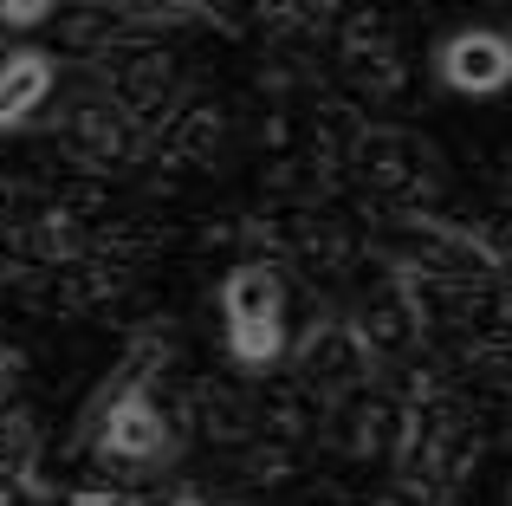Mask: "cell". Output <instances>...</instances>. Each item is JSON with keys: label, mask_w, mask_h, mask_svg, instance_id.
Wrapping results in <instances>:
<instances>
[{"label": "cell", "mask_w": 512, "mask_h": 506, "mask_svg": "<svg viewBox=\"0 0 512 506\" xmlns=\"http://www.w3.org/2000/svg\"><path fill=\"white\" fill-rule=\"evenodd\" d=\"M480 448H487V422L474 403L422 383L415 396H402V435H396V494L415 506H448L467 487Z\"/></svg>", "instance_id": "cell-1"}, {"label": "cell", "mask_w": 512, "mask_h": 506, "mask_svg": "<svg viewBox=\"0 0 512 506\" xmlns=\"http://www.w3.org/2000/svg\"><path fill=\"white\" fill-rule=\"evenodd\" d=\"M221 338L234 370L266 377L279 370V357L292 351V325H286V273L273 260H240L221 279Z\"/></svg>", "instance_id": "cell-2"}, {"label": "cell", "mask_w": 512, "mask_h": 506, "mask_svg": "<svg viewBox=\"0 0 512 506\" xmlns=\"http://www.w3.org/2000/svg\"><path fill=\"white\" fill-rule=\"evenodd\" d=\"M292 383H299L318 409H331V403H344V396L383 383V357L363 344V331L350 325V312H325L312 331L292 338Z\"/></svg>", "instance_id": "cell-3"}, {"label": "cell", "mask_w": 512, "mask_h": 506, "mask_svg": "<svg viewBox=\"0 0 512 506\" xmlns=\"http://www.w3.org/2000/svg\"><path fill=\"white\" fill-rule=\"evenodd\" d=\"M59 150L72 156L91 176H117V169H137L150 150V130L137 117H124V104L104 98L98 85H85L78 98L59 104Z\"/></svg>", "instance_id": "cell-4"}, {"label": "cell", "mask_w": 512, "mask_h": 506, "mask_svg": "<svg viewBox=\"0 0 512 506\" xmlns=\"http://www.w3.org/2000/svg\"><path fill=\"white\" fill-rule=\"evenodd\" d=\"M350 176H357L370 195H383L389 208H435L448 169H441L435 143L409 137V130H363Z\"/></svg>", "instance_id": "cell-5"}, {"label": "cell", "mask_w": 512, "mask_h": 506, "mask_svg": "<svg viewBox=\"0 0 512 506\" xmlns=\"http://www.w3.org/2000/svg\"><path fill=\"white\" fill-rule=\"evenodd\" d=\"M91 85H98L104 98L124 104V117H137L150 137H163L169 117L182 111V59H175L169 46H156V39H150V46L104 52Z\"/></svg>", "instance_id": "cell-6"}, {"label": "cell", "mask_w": 512, "mask_h": 506, "mask_svg": "<svg viewBox=\"0 0 512 506\" xmlns=\"http://www.w3.org/2000/svg\"><path fill=\"white\" fill-rule=\"evenodd\" d=\"M350 325L363 331V344H370L383 364H402V357H415L428 344V305H422V286H415L402 266H383V273L370 279V286L357 292V305H350Z\"/></svg>", "instance_id": "cell-7"}, {"label": "cell", "mask_w": 512, "mask_h": 506, "mask_svg": "<svg viewBox=\"0 0 512 506\" xmlns=\"http://www.w3.org/2000/svg\"><path fill=\"white\" fill-rule=\"evenodd\" d=\"M338 65L357 85V98H396L409 85V59L396 46V26H389L383 7H357L338 33Z\"/></svg>", "instance_id": "cell-8"}, {"label": "cell", "mask_w": 512, "mask_h": 506, "mask_svg": "<svg viewBox=\"0 0 512 506\" xmlns=\"http://www.w3.org/2000/svg\"><path fill=\"white\" fill-rule=\"evenodd\" d=\"M435 78L454 98H500L512 91V33L500 26H461L435 46Z\"/></svg>", "instance_id": "cell-9"}, {"label": "cell", "mask_w": 512, "mask_h": 506, "mask_svg": "<svg viewBox=\"0 0 512 506\" xmlns=\"http://www.w3.org/2000/svg\"><path fill=\"white\" fill-rule=\"evenodd\" d=\"M325 435H331V448H338L344 461H389L396 455V435H402V403L396 396H383L370 383V390H357V396H344V403H331L325 409Z\"/></svg>", "instance_id": "cell-10"}, {"label": "cell", "mask_w": 512, "mask_h": 506, "mask_svg": "<svg viewBox=\"0 0 512 506\" xmlns=\"http://www.w3.org/2000/svg\"><path fill=\"white\" fill-rule=\"evenodd\" d=\"M221 143H227V117L214 111V104H182L163 130L156 169H163V176H201V169L221 163Z\"/></svg>", "instance_id": "cell-11"}, {"label": "cell", "mask_w": 512, "mask_h": 506, "mask_svg": "<svg viewBox=\"0 0 512 506\" xmlns=\"http://www.w3.org/2000/svg\"><path fill=\"white\" fill-rule=\"evenodd\" d=\"M52 91H59V59H52V52H39V46L7 52V59H0V130L33 124L52 104Z\"/></svg>", "instance_id": "cell-12"}, {"label": "cell", "mask_w": 512, "mask_h": 506, "mask_svg": "<svg viewBox=\"0 0 512 506\" xmlns=\"http://www.w3.org/2000/svg\"><path fill=\"white\" fill-rule=\"evenodd\" d=\"M286 253L305 266V273H318V279H344V273H357V241H350V228H344L338 215H305L299 228H292Z\"/></svg>", "instance_id": "cell-13"}, {"label": "cell", "mask_w": 512, "mask_h": 506, "mask_svg": "<svg viewBox=\"0 0 512 506\" xmlns=\"http://www.w3.org/2000/svg\"><path fill=\"white\" fill-rule=\"evenodd\" d=\"M39 468V422L20 396L0 403V494H20Z\"/></svg>", "instance_id": "cell-14"}, {"label": "cell", "mask_w": 512, "mask_h": 506, "mask_svg": "<svg viewBox=\"0 0 512 506\" xmlns=\"http://www.w3.org/2000/svg\"><path fill=\"white\" fill-rule=\"evenodd\" d=\"M195 422L214 442H247V435H260V409H253L247 396H234L227 383H195Z\"/></svg>", "instance_id": "cell-15"}, {"label": "cell", "mask_w": 512, "mask_h": 506, "mask_svg": "<svg viewBox=\"0 0 512 506\" xmlns=\"http://www.w3.org/2000/svg\"><path fill=\"white\" fill-rule=\"evenodd\" d=\"M59 13V0H0V26L7 33H26V26H46Z\"/></svg>", "instance_id": "cell-16"}, {"label": "cell", "mask_w": 512, "mask_h": 506, "mask_svg": "<svg viewBox=\"0 0 512 506\" xmlns=\"http://www.w3.org/2000/svg\"><path fill=\"white\" fill-rule=\"evenodd\" d=\"M65 506H137L130 487H78V494H65Z\"/></svg>", "instance_id": "cell-17"}, {"label": "cell", "mask_w": 512, "mask_h": 506, "mask_svg": "<svg viewBox=\"0 0 512 506\" xmlns=\"http://www.w3.org/2000/svg\"><path fill=\"white\" fill-rule=\"evenodd\" d=\"M143 7H208L214 20H227V13H221V0H143Z\"/></svg>", "instance_id": "cell-18"}, {"label": "cell", "mask_w": 512, "mask_h": 506, "mask_svg": "<svg viewBox=\"0 0 512 506\" xmlns=\"http://www.w3.org/2000/svg\"><path fill=\"white\" fill-rule=\"evenodd\" d=\"M370 506H415V500H402V494H383V500H370Z\"/></svg>", "instance_id": "cell-19"}, {"label": "cell", "mask_w": 512, "mask_h": 506, "mask_svg": "<svg viewBox=\"0 0 512 506\" xmlns=\"http://www.w3.org/2000/svg\"><path fill=\"white\" fill-rule=\"evenodd\" d=\"M506 506H512V481H506Z\"/></svg>", "instance_id": "cell-20"}]
</instances>
